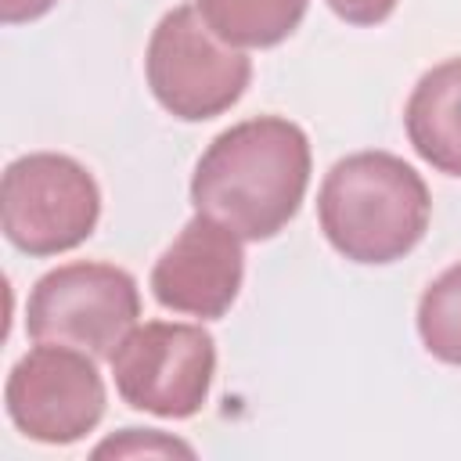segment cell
Instances as JSON below:
<instances>
[{"mask_svg":"<svg viewBox=\"0 0 461 461\" xmlns=\"http://www.w3.org/2000/svg\"><path fill=\"white\" fill-rule=\"evenodd\" d=\"M310 140L285 115L227 126L202 151L191 176L194 212L230 227L241 241H267L288 227L310 187Z\"/></svg>","mask_w":461,"mask_h":461,"instance_id":"1","label":"cell"},{"mask_svg":"<svg viewBox=\"0 0 461 461\" xmlns=\"http://www.w3.org/2000/svg\"><path fill=\"white\" fill-rule=\"evenodd\" d=\"M432 194L421 173L393 151L339 158L317 191V220L328 245L364 267L403 259L429 230Z\"/></svg>","mask_w":461,"mask_h":461,"instance_id":"2","label":"cell"},{"mask_svg":"<svg viewBox=\"0 0 461 461\" xmlns=\"http://www.w3.org/2000/svg\"><path fill=\"white\" fill-rule=\"evenodd\" d=\"M144 76L155 101L173 119L205 122L241 101L252 79V61L223 43L194 4H180L151 29Z\"/></svg>","mask_w":461,"mask_h":461,"instance_id":"3","label":"cell"},{"mask_svg":"<svg viewBox=\"0 0 461 461\" xmlns=\"http://www.w3.org/2000/svg\"><path fill=\"white\" fill-rule=\"evenodd\" d=\"M101 220L94 173L61 151H32L7 162L0 180V227L29 256H58L83 245Z\"/></svg>","mask_w":461,"mask_h":461,"instance_id":"4","label":"cell"},{"mask_svg":"<svg viewBox=\"0 0 461 461\" xmlns=\"http://www.w3.org/2000/svg\"><path fill=\"white\" fill-rule=\"evenodd\" d=\"M140 317V292L130 270L115 263H65L47 270L25 306V331L36 342L76 346L94 360L112 357Z\"/></svg>","mask_w":461,"mask_h":461,"instance_id":"5","label":"cell"},{"mask_svg":"<svg viewBox=\"0 0 461 461\" xmlns=\"http://www.w3.org/2000/svg\"><path fill=\"white\" fill-rule=\"evenodd\" d=\"M112 378L115 393L155 418H194L212 389L216 342L202 324L148 321L122 335L115 346Z\"/></svg>","mask_w":461,"mask_h":461,"instance_id":"6","label":"cell"},{"mask_svg":"<svg viewBox=\"0 0 461 461\" xmlns=\"http://www.w3.org/2000/svg\"><path fill=\"white\" fill-rule=\"evenodd\" d=\"M7 418L14 429L47 447H68L104 418V378L90 353L40 342L7 375Z\"/></svg>","mask_w":461,"mask_h":461,"instance_id":"7","label":"cell"},{"mask_svg":"<svg viewBox=\"0 0 461 461\" xmlns=\"http://www.w3.org/2000/svg\"><path fill=\"white\" fill-rule=\"evenodd\" d=\"M241 281V238L205 212H194L151 267V292L158 306L198 321L223 317L234 306Z\"/></svg>","mask_w":461,"mask_h":461,"instance_id":"8","label":"cell"},{"mask_svg":"<svg viewBox=\"0 0 461 461\" xmlns=\"http://www.w3.org/2000/svg\"><path fill=\"white\" fill-rule=\"evenodd\" d=\"M411 148L439 173L461 176V58L432 65L403 108Z\"/></svg>","mask_w":461,"mask_h":461,"instance_id":"9","label":"cell"},{"mask_svg":"<svg viewBox=\"0 0 461 461\" xmlns=\"http://www.w3.org/2000/svg\"><path fill=\"white\" fill-rule=\"evenodd\" d=\"M310 0H198L205 25L230 47H274L306 18Z\"/></svg>","mask_w":461,"mask_h":461,"instance_id":"10","label":"cell"},{"mask_svg":"<svg viewBox=\"0 0 461 461\" xmlns=\"http://www.w3.org/2000/svg\"><path fill=\"white\" fill-rule=\"evenodd\" d=\"M418 335L421 346L443 360L461 367V263L447 267L418 299Z\"/></svg>","mask_w":461,"mask_h":461,"instance_id":"11","label":"cell"},{"mask_svg":"<svg viewBox=\"0 0 461 461\" xmlns=\"http://www.w3.org/2000/svg\"><path fill=\"white\" fill-rule=\"evenodd\" d=\"M94 454H97V457H104V454H115V457H137V454H184V457H191L194 450H191L184 439L162 436L158 429H122L119 436L104 439Z\"/></svg>","mask_w":461,"mask_h":461,"instance_id":"12","label":"cell"},{"mask_svg":"<svg viewBox=\"0 0 461 461\" xmlns=\"http://www.w3.org/2000/svg\"><path fill=\"white\" fill-rule=\"evenodd\" d=\"M349 25H382L400 0H324Z\"/></svg>","mask_w":461,"mask_h":461,"instance_id":"13","label":"cell"},{"mask_svg":"<svg viewBox=\"0 0 461 461\" xmlns=\"http://www.w3.org/2000/svg\"><path fill=\"white\" fill-rule=\"evenodd\" d=\"M58 0H0V18L7 25H22V22H32L40 14H47Z\"/></svg>","mask_w":461,"mask_h":461,"instance_id":"14","label":"cell"}]
</instances>
